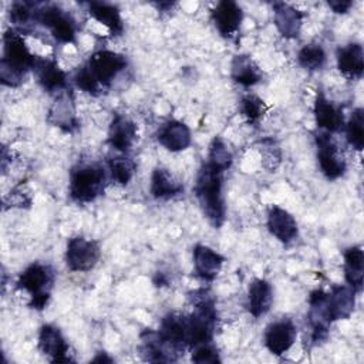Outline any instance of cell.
Returning a JSON list of instances; mask_svg holds the SVG:
<instances>
[{
	"label": "cell",
	"instance_id": "cell-1",
	"mask_svg": "<svg viewBox=\"0 0 364 364\" xmlns=\"http://www.w3.org/2000/svg\"><path fill=\"white\" fill-rule=\"evenodd\" d=\"M225 172L226 171L205 161L196 173L193 186V192L203 216L216 229L223 225L226 216L223 193Z\"/></svg>",
	"mask_w": 364,
	"mask_h": 364
},
{
	"label": "cell",
	"instance_id": "cell-2",
	"mask_svg": "<svg viewBox=\"0 0 364 364\" xmlns=\"http://www.w3.org/2000/svg\"><path fill=\"white\" fill-rule=\"evenodd\" d=\"M37 55H34L23 36L14 28H9L3 36V57L0 60V81L6 87H18L30 71L34 70Z\"/></svg>",
	"mask_w": 364,
	"mask_h": 364
},
{
	"label": "cell",
	"instance_id": "cell-3",
	"mask_svg": "<svg viewBox=\"0 0 364 364\" xmlns=\"http://www.w3.org/2000/svg\"><path fill=\"white\" fill-rule=\"evenodd\" d=\"M107 186V171L98 162H78L70 171L68 193L77 203H90L101 196Z\"/></svg>",
	"mask_w": 364,
	"mask_h": 364
},
{
	"label": "cell",
	"instance_id": "cell-4",
	"mask_svg": "<svg viewBox=\"0 0 364 364\" xmlns=\"http://www.w3.org/2000/svg\"><path fill=\"white\" fill-rule=\"evenodd\" d=\"M54 280L55 272L51 266L40 262H33L18 274L16 287L30 294V309L44 310L50 301Z\"/></svg>",
	"mask_w": 364,
	"mask_h": 364
},
{
	"label": "cell",
	"instance_id": "cell-5",
	"mask_svg": "<svg viewBox=\"0 0 364 364\" xmlns=\"http://www.w3.org/2000/svg\"><path fill=\"white\" fill-rule=\"evenodd\" d=\"M127 65L128 61L125 55L111 50H98L90 55L82 67L102 92V90L108 88L112 81L127 68Z\"/></svg>",
	"mask_w": 364,
	"mask_h": 364
},
{
	"label": "cell",
	"instance_id": "cell-6",
	"mask_svg": "<svg viewBox=\"0 0 364 364\" xmlns=\"http://www.w3.org/2000/svg\"><path fill=\"white\" fill-rule=\"evenodd\" d=\"M36 23L44 26L51 36L63 44H75L77 24L71 14L57 4H37Z\"/></svg>",
	"mask_w": 364,
	"mask_h": 364
},
{
	"label": "cell",
	"instance_id": "cell-7",
	"mask_svg": "<svg viewBox=\"0 0 364 364\" xmlns=\"http://www.w3.org/2000/svg\"><path fill=\"white\" fill-rule=\"evenodd\" d=\"M314 139L317 146V162L321 173L328 181L341 178L347 171V162L340 146L331 138V134L320 131L314 135Z\"/></svg>",
	"mask_w": 364,
	"mask_h": 364
},
{
	"label": "cell",
	"instance_id": "cell-8",
	"mask_svg": "<svg viewBox=\"0 0 364 364\" xmlns=\"http://www.w3.org/2000/svg\"><path fill=\"white\" fill-rule=\"evenodd\" d=\"M101 257L98 242L84 236L68 239L65 249V264L71 272H90Z\"/></svg>",
	"mask_w": 364,
	"mask_h": 364
},
{
	"label": "cell",
	"instance_id": "cell-9",
	"mask_svg": "<svg viewBox=\"0 0 364 364\" xmlns=\"http://www.w3.org/2000/svg\"><path fill=\"white\" fill-rule=\"evenodd\" d=\"M164 343L179 357L186 348L188 341V316L181 313H168L156 330Z\"/></svg>",
	"mask_w": 364,
	"mask_h": 364
},
{
	"label": "cell",
	"instance_id": "cell-10",
	"mask_svg": "<svg viewBox=\"0 0 364 364\" xmlns=\"http://www.w3.org/2000/svg\"><path fill=\"white\" fill-rule=\"evenodd\" d=\"M297 337V327L290 318H280L272 321L264 330V346L273 355H283L294 344Z\"/></svg>",
	"mask_w": 364,
	"mask_h": 364
},
{
	"label": "cell",
	"instance_id": "cell-11",
	"mask_svg": "<svg viewBox=\"0 0 364 364\" xmlns=\"http://www.w3.org/2000/svg\"><path fill=\"white\" fill-rule=\"evenodd\" d=\"M38 348L53 363H71L70 346L58 327L43 324L38 331Z\"/></svg>",
	"mask_w": 364,
	"mask_h": 364
},
{
	"label": "cell",
	"instance_id": "cell-12",
	"mask_svg": "<svg viewBox=\"0 0 364 364\" xmlns=\"http://www.w3.org/2000/svg\"><path fill=\"white\" fill-rule=\"evenodd\" d=\"M210 17L219 34L225 38H232L240 28L243 11L236 1L222 0L212 9Z\"/></svg>",
	"mask_w": 364,
	"mask_h": 364
},
{
	"label": "cell",
	"instance_id": "cell-13",
	"mask_svg": "<svg viewBox=\"0 0 364 364\" xmlns=\"http://www.w3.org/2000/svg\"><path fill=\"white\" fill-rule=\"evenodd\" d=\"M33 73L36 74L38 84L48 94L57 95V94L68 90L67 74H65V71H63L60 68L58 63L54 58L37 57Z\"/></svg>",
	"mask_w": 364,
	"mask_h": 364
},
{
	"label": "cell",
	"instance_id": "cell-14",
	"mask_svg": "<svg viewBox=\"0 0 364 364\" xmlns=\"http://www.w3.org/2000/svg\"><path fill=\"white\" fill-rule=\"evenodd\" d=\"M136 138V124L124 114H115L108 127V145L121 154H127L134 146Z\"/></svg>",
	"mask_w": 364,
	"mask_h": 364
},
{
	"label": "cell",
	"instance_id": "cell-15",
	"mask_svg": "<svg viewBox=\"0 0 364 364\" xmlns=\"http://www.w3.org/2000/svg\"><path fill=\"white\" fill-rule=\"evenodd\" d=\"M314 119L318 129L333 134L338 132L344 128V115L341 107L336 105L333 101H330L321 90L317 91L316 100H314Z\"/></svg>",
	"mask_w": 364,
	"mask_h": 364
},
{
	"label": "cell",
	"instance_id": "cell-16",
	"mask_svg": "<svg viewBox=\"0 0 364 364\" xmlns=\"http://www.w3.org/2000/svg\"><path fill=\"white\" fill-rule=\"evenodd\" d=\"M355 291L348 286H333L326 291V311L331 323L348 318L355 307Z\"/></svg>",
	"mask_w": 364,
	"mask_h": 364
},
{
	"label": "cell",
	"instance_id": "cell-17",
	"mask_svg": "<svg viewBox=\"0 0 364 364\" xmlns=\"http://www.w3.org/2000/svg\"><path fill=\"white\" fill-rule=\"evenodd\" d=\"M267 230L283 245L294 242L299 236V226L293 215L277 205L270 206L267 212Z\"/></svg>",
	"mask_w": 364,
	"mask_h": 364
},
{
	"label": "cell",
	"instance_id": "cell-18",
	"mask_svg": "<svg viewBox=\"0 0 364 364\" xmlns=\"http://www.w3.org/2000/svg\"><path fill=\"white\" fill-rule=\"evenodd\" d=\"M48 122L64 132H73L78 127L74 97L70 88L55 95V101L48 112Z\"/></svg>",
	"mask_w": 364,
	"mask_h": 364
},
{
	"label": "cell",
	"instance_id": "cell-19",
	"mask_svg": "<svg viewBox=\"0 0 364 364\" xmlns=\"http://www.w3.org/2000/svg\"><path fill=\"white\" fill-rule=\"evenodd\" d=\"M273 20L277 31L284 38H297L304 20V13L284 1L273 3Z\"/></svg>",
	"mask_w": 364,
	"mask_h": 364
},
{
	"label": "cell",
	"instance_id": "cell-20",
	"mask_svg": "<svg viewBox=\"0 0 364 364\" xmlns=\"http://www.w3.org/2000/svg\"><path fill=\"white\" fill-rule=\"evenodd\" d=\"M158 142L171 152H181L191 146L192 135L189 127L178 119H169L161 125L156 134Z\"/></svg>",
	"mask_w": 364,
	"mask_h": 364
},
{
	"label": "cell",
	"instance_id": "cell-21",
	"mask_svg": "<svg viewBox=\"0 0 364 364\" xmlns=\"http://www.w3.org/2000/svg\"><path fill=\"white\" fill-rule=\"evenodd\" d=\"M225 257L206 245L193 247V270L202 282H213L222 270Z\"/></svg>",
	"mask_w": 364,
	"mask_h": 364
},
{
	"label": "cell",
	"instance_id": "cell-22",
	"mask_svg": "<svg viewBox=\"0 0 364 364\" xmlns=\"http://www.w3.org/2000/svg\"><path fill=\"white\" fill-rule=\"evenodd\" d=\"M338 71L350 80H358L364 73V50L360 43L338 47L336 53Z\"/></svg>",
	"mask_w": 364,
	"mask_h": 364
},
{
	"label": "cell",
	"instance_id": "cell-23",
	"mask_svg": "<svg viewBox=\"0 0 364 364\" xmlns=\"http://www.w3.org/2000/svg\"><path fill=\"white\" fill-rule=\"evenodd\" d=\"M149 192L158 200H168L182 195L183 185L169 169L156 166L151 175Z\"/></svg>",
	"mask_w": 364,
	"mask_h": 364
},
{
	"label": "cell",
	"instance_id": "cell-24",
	"mask_svg": "<svg viewBox=\"0 0 364 364\" xmlns=\"http://www.w3.org/2000/svg\"><path fill=\"white\" fill-rule=\"evenodd\" d=\"M273 304V287L266 279H253L247 287V310L259 318L264 316Z\"/></svg>",
	"mask_w": 364,
	"mask_h": 364
},
{
	"label": "cell",
	"instance_id": "cell-25",
	"mask_svg": "<svg viewBox=\"0 0 364 364\" xmlns=\"http://www.w3.org/2000/svg\"><path fill=\"white\" fill-rule=\"evenodd\" d=\"M90 16L108 28L112 37L121 36L124 33V21L121 17L119 9L107 1H88L87 3Z\"/></svg>",
	"mask_w": 364,
	"mask_h": 364
},
{
	"label": "cell",
	"instance_id": "cell-26",
	"mask_svg": "<svg viewBox=\"0 0 364 364\" xmlns=\"http://www.w3.org/2000/svg\"><path fill=\"white\" fill-rule=\"evenodd\" d=\"M141 355L151 363H169L178 360V355L164 343L158 331L149 328L141 333Z\"/></svg>",
	"mask_w": 364,
	"mask_h": 364
},
{
	"label": "cell",
	"instance_id": "cell-27",
	"mask_svg": "<svg viewBox=\"0 0 364 364\" xmlns=\"http://www.w3.org/2000/svg\"><path fill=\"white\" fill-rule=\"evenodd\" d=\"M344 257V279L347 286L357 294L363 290L364 282V252L361 246H350L343 253Z\"/></svg>",
	"mask_w": 364,
	"mask_h": 364
},
{
	"label": "cell",
	"instance_id": "cell-28",
	"mask_svg": "<svg viewBox=\"0 0 364 364\" xmlns=\"http://www.w3.org/2000/svg\"><path fill=\"white\" fill-rule=\"evenodd\" d=\"M230 75L235 82L243 87H252L262 81L263 73L249 54H237L230 63Z\"/></svg>",
	"mask_w": 364,
	"mask_h": 364
},
{
	"label": "cell",
	"instance_id": "cell-29",
	"mask_svg": "<svg viewBox=\"0 0 364 364\" xmlns=\"http://www.w3.org/2000/svg\"><path fill=\"white\" fill-rule=\"evenodd\" d=\"M327 54L321 44L310 43L303 46L297 53V63L307 71H318L326 65Z\"/></svg>",
	"mask_w": 364,
	"mask_h": 364
},
{
	"label": "cell",
	"instance_id": "cell-30",
	"mask_svg": "<svg viewBox=\"0 0 364 364\" xmlns=\"http://www.w3.org/2000/svg\"><path fill=\"white\" fill-rule=\"evenodd\" d=\"M344 131H346V139L348 145L361 152L364 148V109L363 108H355L348 121L344 124Z\"/></svg>",
	"mask_w": 364,
	"mask_h": 364
},
{
	"label": "cell",
	"instance_id": "cell-31",
	"mask_svg": "<svg viewBox=\"0 0 364 364\" xmlns=\"http://www.w3.org/2000/svg\"><path fill=\"white\" fill-rule=\"evenodd\" d=\"M38 3H31V1H14L10 6L9 10V17L10 21L14 24V30L23 34L27 27L30 26V21H36V7Z\"/></svg>",
	"mask_w": 364,
	"mask_h": 364
},
{
	"label": "cell",
	"instance_id": "cell-32",
	"mask_svg": "<svg viewBox=\"0 0 364 364\" xmlns=\"http://www.w3.org/2000/svg\"><path fill=\"white\" fill-rule=\"evenodd\" d=\"M108 171H109L111 179L115 183L128 185L136 172V165L131 158L122 155V156L111 158L108 161Z\"/></svg>",
	"mask_w": 364,
	"mask_h": 364
},
{
	"label": "cell",
	"instance_id": "cell-33",
	"mask_svg": "<svg viewBox=\"0 0 364 364\" xmlns=\"http://www.w3.org/2000/svg\"><path fill=\"white\" fill-rule=\"evenodd\" d=\"M206 161L210 162L212 165L223 169V171H228L232 166V164H233V154L229 149L228 144L220 136H215L210 141Z\"/></svg>",
	"mask_w": 364,
	"mask_h": 364
},
{
	"label": "cell",
	"instance_id": "cell-34",
	"mask_svg": "<svg viewBox=\"0 0 364 364\" xmlns=\"http://www.w3.org/2000/svg\"><path fill=\"white\" fill-rule=\"evenodd\" d=\"M239 111L246 118V121L253 125V124H257L264 117V114L267 112V105L257 95L247 94L242 97L239 102Z\"/></svg>",
	"mask_w": 364,
	"mask_h": 364
},
{
	"label": "cell",
	"instance_id": "cell-35",
	"mask_svg": "<svg viewBox=\"0 0 364 364\" xmlns=\"http://www.w3.org/2000/svg\"><path fill=\"white\" fill-rule=\"evenodd\" d=\"M192 350V361L193 363H198V364H203V363H212V364H216V363H220V357H219V351L216 348V346L210 341V343H203V344H199Z\"/></svg>",
	"mask_w": 364,
	"mask_h": 364
},
{
	"label": "cell",
	"instance_id": "cell-36",
	"mask_svg": "<svg viewBox=\"0 0 364 364\" xmlns=\"http://www.w3.org/2000/svg\"><path fill=\"white\" fill-rule=\"evenodd\" d=\"M4 205L17 206V208H30L31 196L23 191V185H17L10 193L4 198Z\"/></svg>",
	"mask_w": 364,
	"mask_h": 364
},
{
	"label": "cell",
	"instance_id": "cell-37",
	"mask_svg": "<svg viewBox=\"0 0 364 364\" xmlns=\"http://www.w3.org/2000/svg\"><path fill=\"white\" fill-rule=\"evenodd\" d=\"M327 6L334 13L344 14V13H347L353 7V1L351 0H331V1H327Z\"/></svg>",
	"mask_w": 364,
	"mask_h": 364
},
{
	"label": "cell",
	"instance_id": "cell-38",
	"mask_svg": "<svg viewBox=\"0 0 364 364\" xmlns=\"http://www.w3.org/2000/svg\"><path fill=\"white\" fill-rule=\"evenodd\" d=\"M92 363H112V358L108 357L105 353H98V355L92 358Z\"/></svg>",
	"mask_w": 364,
	"mask_h": 364
}]
</instances>
